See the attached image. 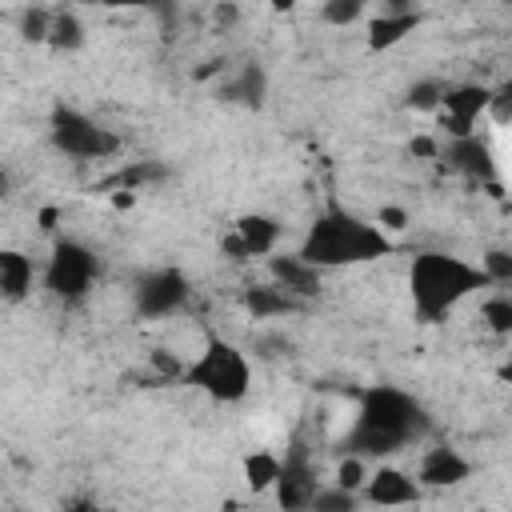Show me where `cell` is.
I'll return each mask as SVG.
<instances>
[{
  "mask_svg": "<svg viewBox=\"0 0 512 512\" xmlns=\"http://www.w3.org/2000/svg\"><path fill=\"white\" fill-rule=\"evenodd\" d=\"M424 432H428V416L416 404V396H408L396 384H368V388H360L356 420L344 432L340 448L360 460H384V456H396L400 448L416 444Z\"/></svg>",
  "mask_w": 512,
  "mask_h": 512,
  "instance_id": "1",
  "label": "cell"
},
{
  "mask_svg": "<svg viewBox=\"0 0 512 512\" xmlns=\"http://www.w3.org/2000/svg\"><path fill=\"white\" fill-rule=\"evenodd\" d=\"M392 248H396L392 236L376 220H364V216L348 212L344 204L328 200V208L308 224V232H304L296 252L328 272V268L372 264L380 256H392Z\"/></svg>",
  "mask_w": 512,
  "mask_h": 512,
  "instance_id": "2",
  "label": "cell"
},
{
  "mask_svg": "<svg viewBox=\"0 0 512 512\" xmlns=\"http://www.w3.org/2000/svg\"><path fill=\"white\" fill-rule=\"evenodd\" d=\"M480 288H492L484 268L456 252L424 248L408 264V296L424 324H440L456 304H464Z\"/></svg>",
  "mask_w": 512,
  "mask_h": 512,
  "instance_id": "3",
  "label": "cell"
},
{
  "mask_svg": "<svg viewBox=\"0 0 512 512\" xmlns=\"http://www.w3.org/2000/svg\"><path fill=\"white\" fill-rule=\"evenodd\" d=\"M184 384H192L196 392H204L208 400L216 404H236L248 396L252 388V360L240 344H232L228 336L220 332H208L204 336V348L196 352V360L184 364L180 372Z\"/></svg>",
  "mask_w": 512,
  "mask_h": 512,
  "instance_id": "4",
  "label": "cell"
},
{
  "mask_svg": "<svg viewBox=\"0 0 512 512\" xmlns=\"http://www.w3.org/2000/svg\"><path fill=\"white\" fill-rule=\"evenodd\" d=\"M100 280V256L72 236H60L44 260V288L60 304H84Z\"/></svg>",
  "mask_w": 512,
  "mask_h": 512,
  "instance_id": "5",
  "label": "cell"
},
{
  "mask_svg": "<svg viewBox=\"0 0 512 512\" xmlns=\"http://www.w3.org/2000/svg\"><path fill=\"white\" fill-rule=\"evenodd\" d=\"M48 140L68 160H108V156L120 152V136L112 128H104L96 116H88L72 104H52Z\"/></svg>",
  "mask_w": 512,
  "mask_h": 512,
  "instance_id": "6",
  "label": "cell"
},
{
  "mask_svg": "<svg viewBox=\"0 0 512 512\" xmlns=\"http://www.w3.org/2000/svg\"><path fill=\"white\" fill-rule=\"evenodd\" d=\"M192 300V284L176 264L164 268H148L136 284H132V312L140 320H164L176 316L180 308H188Z\"/></svg>",
  "mask_w": 512,
  "mask_h": 512,
  "instance_id": "7",
  "label": "cell"
},
{
  "mask_svg": "<svg viewBox=\"0 0 512 512\" xmlns=\"http://www.w3.org/2000/svg\"><path fill=\"white\" fill-rule=\"evenodd\" d=\"M316 488H320L316 460H312L308 444L292 440V444H288V452L280 456V472H276V484H272L276 504H280V508H288V512H300V508H308V504H312Z\"/></svg>",
  "mask_w": 512,
  "mask_h": 512,
  "instance_id": "8",
  "label": "cell"
},
{
  "mask_svg": "<svg viewBox=\"0 0 512 512\" xmlns=\"http://www.w3.org/2000/svg\"><path fill=\"white\" fill-rule=\"evenodd\" d=\"M484 108H488V84L464 80V84H444V96L432 116H436V128L452 140V136H472Z\"/></svg>",
  "mask_w": 512,
  "mask_h": 512,
  "instance_id": "9",
  "label": "cell"
},
{
  "mask_svg": "<svg viewBox=\"0 0 512 512\" xmlns=\"http://www.w3.org/2000/svg\"><path fill=\"white\" fill-rule=\"evenodd\" d=\"M280 236H284V224L276 216H268V212H244V216H236L232 232L220 236V252L228 260H236V264L240 260H256V256L276 252Z\"/></svg>",
  "mask_w": 512,
  "mask_h": 512,
  "instance_id": "10",
  "label": "cell"
},
{
  "mask_svg": "<svg viewBox=\"0 0 512 512\" xmlns=\"http://www.w3.org/2000/svg\"><path fill=\"white\" fill-rule=\"evenodd\" d=\"M268 280L280 284L284 292H292L296 300H316L324 288V268H316L312 260H304L300 252H268Z\"/></svg>",
  "mask_w": 512,
  "mask_h": 512,
  "instance_id": "11",
  "label": "cell"
},
{
  "mask_svg": "<svg viewBox=\"0 0 512 512\" xmlns=\"http://www.w3.org/2000/svg\"><path fill=\"white\" fill-rule=\"evenodd\" d=\"M360 500H364V504H376V508H400V504H420V500H424V488H420L416 476H408L404 468L380 464L376 472L364 476Z\"/></svg>",
  "mask_w": 512,
  "mask_h": 512,
  "instance_id": "12",
  "label": "cell"
},
{
  "mask_svg": "<svg viewBox=\"0 0 512 512\" xmlns=\"http://www.w3.org/2000/svg\"><path fill=\"white\" fill-rule=\"evenodd\" d=\"M436 156L448 160L452 172H460V176H468V180H476V184H492V180H496V156H492L488 140H480V132L444 140V148H440Z\"/></svg>",
  "mask_w": 512,
  "mask_h": 512,
  "instance_id": "13",
  "label": "cell"
},
{
  "mask_svg": "<svg viewBox=\"0 0 512 512\" xmlns=\"http://www.w3.org/2000/svg\"><path fill=\"white\" fill-rule=\"evenodd\" d=\"M468 476H472V460H468L460 448H452V444H432V448L420 456V464H416V484L428 488V492L456 488V484H464Z\"/></svg>",
  "mask_w": 512,
  "mask_h": 512,
  "instance_id": "14",
  "label": "cell"
},
{
  "mask_svg": "<svg viewBox=\"0 0 512 512\" xmlns=\"http://www.w3.org/2000/svg\"><path fill=\"white\" fill-rule=\"evenodd\" d=\"M216 96H220L224 104L264 108V100H268V72H264V64H256V60L240 64V68H236V72L216 88Z\"/></svg>",
  "mask_w": 512,
  "mask_h": 512,
  "instance_id": "15",
  "label": "cell"
},
{
  "mask_svg": "<svg viewBox=\"0 0 512 512\" xmlns=\"http://www.w3.org/2000/svg\"><path fill=\"white\" fill-rule=\"evenodd\" d=\"M36 284V260L20 248H0V300L20 304Z\"/></svg>",
  "mask_w": 512,
  "mask_h": 512,
  "instance_id": "16",
  "label": "cell"
},
{
  "mask_svg": "<svg viewBox=\"0 0 512 512\" xmlns=\"http://www.w3.org/2000/svg\"><path fill=\"white\" fill-rule=\"evenodd\" d=\"M240 304H244V312L252 320H276V316H288V312H300L304 308V300H296L292 292H284L272 280L268 284H248L244 296H240Z\"/></svg>",
  "mask_w": 512,
  "mask_h": 512,
  "instance_id": "17",
  "label": "cell"
},
{
  "mask_svg": "<svg viewBox=\"0 0 512 512\" xmlns=\"http://www.w3.org/2000/svg\"><path fill=\"white\" fill-rule=\"evenodd\" d=\"M420 24H424V16H420L416 8H412V12H380V16L368 24V48H372V52L396 48V44L408 40Z\"/></svg>",
  "mask_w": 512,
  "mask_h": 512,
  "instance_id": "18",
  "label": "cell"
},
{
  "mask_svg": "<svg viewBox=\"0 0 512 512\" xmlns=\"http://www.w3.org/2000/svg\"><path fill=\"white\" fill-rule=\"evenodd\" d=\"M44 44H48L52 52L72 56V52H80V48L88 44V28H84V20H80L72 8H56V12L48 16V36H44Z\"/></svg>",
  "mask_w": 512,
  "mask_h": 512,
  "instance_id": "19",
  "label": "cell"
},
{
  "mask_svg": "<svg viewBox=\"0 0 512 512\" xmlns=\"http://www.w3.org/2000/svg\"><path fill=\"white\" fill-rule=\"evenodd\" d=\"M160 180H168V168H164L160 160H128L108 184H116V188H124V192H140V188L160 184Z\"/></svg>",
  "mask_w": 512,
  "mask_h": 512,
  "instance_id": "20",
  "label": "cell"
},
{
  "mask_svg": "<svg viewBox=\"0 0 512 512\" xmlns=\"http://www.w3.org/2000/svg\"><path fill=\"white\" fill-rule=\"evenodd\" d=\"M276 472H280V456H276V452L256 448V452L244 456V484H248L256 496L268 492V488L276 484Z\"/></svg>",
  "mask_w": 512,
  "mask_h": 512,
  "instance_id": "21",
  "label": "cell"
},
{
  "mask_svg": "<svg viewBox=\"0 0 512 512\" xmlns=\"http://www.w3.org/2000/svg\"><path fill=\"white\" fill-rule=\"evenodd\" d=\"M440 96H444V80H440V76H424V80L408 84L404 108H408V112H436Z\"/></svg>",
  "mask_w": 512,
  "mask_h": 512,
  "instance_id": "22",
  "label": "cell"
},
{
  "mask_svg": "<svg viewBox=\"0 0 512 512\" xmlns=\"http://www.w3.org/2000/svg\"><path fill=\"white\" fill-rule=\"evenodd\" d=\"M356 504H360V492L340 488V484H324V488H316L308 508H316V512H352Z\"/></svg>",
  "mask_w": 512,
  "mask_h": 512,
  "instance_id": "23",
  "label": "cell"
},
{
  "mask_svg": "<svg viewBox=\"0 0 512 512\" xmlns=\"http://www.w3.org/2000/svg\"><path fill=\"white\" fill-rule=\"evenodd\" d=\"M364 8H368V0H324L320 4V20L328 28H352L364 16Z\"/></svg>",
  "mask_w": 512,
  "mask_h": 512,
  "instance_id": "24",
  "label": "cell"
},
{
  "mask_svg": "<svg viewBox=\"0 0 512 512\" xmlns=\"http://www.w3.org/2000/svg\"><path fill=\"white\" fill-rule=\"evenodd\" d=\"M480 316H484V324H488L496 336H508V332H512V296H504V292L488 296V300L480 304Z\"/></svg>",
  "mask_w": 512,
  "mask_h": 512,
  "instance_id": "25",
  "label": "cell"
},
{
  "mask_svg": "<svg viewBox=\"0 0 512 512\" xmlns=\"http://www.w3.org/2000/svg\"><path fill=\"white\" fill-rule=\"evenodd\" d=\"M484 116L492 124H508L512 120V80L488 84V108H484Z\"/></svg>",
  "mask_w": 512,
  "mask_h": 512,
  "instance_id": "26",
  "label": "cell"
},
{
  "mask_svg": "<svg viewBox=\"0 0 512 512\" xmlns=\"http://www.w3.org/2000/svg\"><path fill=\"white\" fill-rule=\"evenodd\" d=\"M480 268H484L488 284H512V252L508 248H488L480 256Z\"/></svg>",
  "mask_w": 512,
  "mask_h": 512,
  "instance_id": "27",
  "label": "cell"
},
{
  "mask_svg": "<svg viewBox=\"0 0 512 512\" xmlns=\"http://www.w3.org/2000/svg\"><path fill=\"white\" fill-rule=\"evenodd\" d=\"M48 8H40V4H32V8H24V16H20V36L28 40V44H44V36H48Z\"/></svg>",
  "mask_w": 512,
  "mask_h": 512,
  "instance_id": "28",
  "label": "cell"
},
{
  "mask_svg": "<svg viewBox=\"0 0 512 512\" xmlns=\"http://www.w3.org/2000/svg\"><path fill=\"white\" fill-rule=\"evenodd\" d=\"M364 476H368L364 460H360V456H352V452H344V460L336 464V480H332V484H340V488H352V492H360Z\"/></svg>",
  "mask_w": 512,
  "mask_h": 512,
  "instance_id": "29",
  "label": "cell"
},
{
  "mask_svg": "<svg viewBox=\"0 0 512 512\" xmlns=\"http://www.w3.org/2000/svg\"><path fill=\"white\" fill-rule=\"evenodd\" d=\"M376 224H380L384 232H404V228H408V212L396 208V204H384V208L376 212Z\"/></svg>",
  "mask_w": 512,
  "mask_h": 512,
  "instance_id": "30",
  "label": "cell"
},
{
  "mask_svg": "<svg viewBox=\"0 0 512 512\" xmlns=\"http://www.w3.org/2000/svg\"><path fill=\"white\" fill-rule=\"evenodd\" d=\"M236 20H240L236 4H232V0H220V4H216V12H212V24H216V28H232Z\"/></svg>",
  "mask_w": 512,
  "mask_h": 512,
  "instance_id": "31",
  "label": "cell"
},
{
  "mask_svg": "<svg viewBox=\"0 0 512 512\" xmlns=\"http://www.w3.org/2000/svg\"><path fill=\"white\" fill-rule=\"evenodd\" d=\"M88 4H100V8H160L164 0H88Z\"/></svg>",
  "mask_w": 512,
  "mask_h": 512,
  "instance_id": "32",
  "label": "cell"
},
{
  "mask_svg": "<svg viewBox=\"0 0 512 512\" xmlns=\"http://www.w3.org/2000/svg\"><path fill=\"white\" fill-rule=\"evenodd\" d=\"M412 152H416V156H436L440 148H436V140H428V136H420V140H412Z\"/></svg>",
  "mask_w": 512,
  "mask_h": 512,
  "instance_id": "33",
  "label": "cell"
},
{
  "mask_svg": "<svg viewBox=\"0 0 512 512\" xmlns=\"http://www.w3.org/2000/svg\"><path fill=\"white\" fill-rule=\"evenodd\" d=\"M384 4V12H412L416 8V0H380Z\"/></svg>",
  "mask_w": 512,
  "mask_h": 512,
  "instance_id": "34",
  "label": "cell"
},
{
  "mask_svg": "<svg viewBox=\"0 0 512 512\" xmlns=\"http://www.w3.org/2000/svg\"><path fill=\"white\" fill-rule=\"evenodd\" d=\"M268 8H272V12H292L296 0H268Z\"/></svg>",
  "mask_w": 512,
  "mask_h": 512,
  "instance_id": "35",
  "label": "cell"
},
{
  "mask_svg": "<svg viewBox=\"0 0 512 512\" xmlns=\"http://www.w3.org/2000/svg\"><path fill=\"white\" fill-rule=\"evenodd\" d=\"M8 192H12V176H8V172H4V168H0V200H4V196H8Z\"/></svg>",
  "mask_w": 512,
  "mask_h": 512,
  "instance_id": "36",
  "label": "cell"
}]
</instances>
